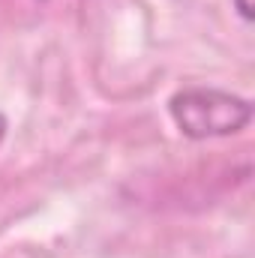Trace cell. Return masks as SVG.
Returning a JSON list of instances; mask_svg holds the SVG:
<instances>
[{
  "label": "cell",
  "mask_w": 255,
  "mask_h": 258,
  "mask_svg": "<svg viewBox=\"0 0 255 258\" xmlns=\"http://www.w3.org/2000/svg\"><path fill=\"white\" fill-rule=\"evenodd\" d=\"M168 111L177 129L192 141L234 135L252 120L249 99L216 90V87H189L174 93L168 102Z\"/></svg>",
  "instance_id": "6da1fadb"
},
{
  "label": "cell",
  "mask_w": 255,
  "mask_h": 258,
  "mask_svg": "<svg viewBox=\"0 0 255 258\" xmlns=\"http://www.w3.org/2000/svg\"><path fill=\"white\" fill-rule=\"evenodd\" d=\"M234 6H237V12H240L246 21H252V15H255V12H252V9H255L252 0H234Z\"/></svg>",
  "instance_id": "7a4b0ae2"
},
{
  "label": "cell",
  "mask_w": 255,
  "mask_h": 258,
  "mask_svg": "<svg viewBox=\"0 0 255 258\" xmlns=\"http://www.w3.org/2000/svg\"><path fill=\"white\" fill-rule=\"evenodd\" d=\"M3 135H6V117L0 114V141H3Z\"/></svg>",
  "instance_id": "3957f363"
}]
</instances>
